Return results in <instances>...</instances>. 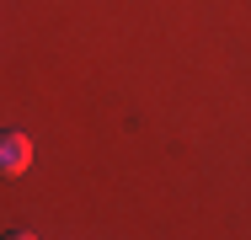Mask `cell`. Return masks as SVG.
Wrapping results in <instances>:
<instances>
[{
	"label": "cell",
	"instance_id": "6da1fadb",
	"mask_svg": "<svg viewBox=\"0 0 251 240\" xmlns=\"http://www.w3.org/2000/svg\"><path fill=\"white\" fill-rule=\"evenodd\" d=\"M32 166V139L22 128H5L0 134V176H22Z\"/></svg>",
	"mask_w": 251,
	"mask_h": 240
}]
</instances>
